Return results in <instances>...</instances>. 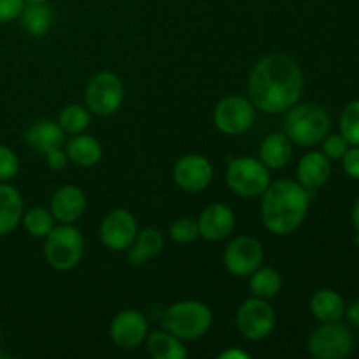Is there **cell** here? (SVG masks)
Masks as SVG:
<instances>
[{"instance_id":"6da1fadb","label":"cell","mask_w":359,"mask_h":359,"mask_svg":"<svg viewBox=\"0 0 359 359\" xmlns=\"http://www.w3.org/2000/svg\"><path fill=\"white\" fill-rule=\"evenodd\" d=\"M304 86L300 65L291 56L272 53L255 63L249 74L248 91L255 107L277 114L298 104Z\"/></svg>"},{"instance_id":"7a4b0ae2","label":"cell","mask_w":359,"mask_h":359,"mask_svg":"<svg viewBox=\"0 0 359 359\" xmlns=\"http://www.w3.org/2000/svg\"><path fill=\"white\" fill-rule=\"evenodd\" d=\"M309 200L311 195L298 181L280 179L270 182L262 200V217L266 230L276 235L297 231L307 217Z\"/></svg>"},{"instance_id":"3957f363","label":"cell","mask_w":359,"mask_h":359,"mask_svg":"<svg viewBox=\"0 0 359 359\" xmlns=\"http://www.w3.org/2000/svg\"><path fill=\"white\" fill-rule=\"evenodd\" d=\"M332 128L330 114L318 104H297L287 109L284 133L293 144L314 147L323 142Z\"/></svg>"},{"instance_id":"277c9868","label":"cell","mask_w":359,"mask_h":359,"mask_svg":"<svg viewBox=\"0 0 359 359\" xmlns=\"http://www.w3.org/2000/svg\"><path fill=\"white\" fill-rule=\"evenodd\" d=\"M161 325L177 339L196 340L209 332L212 325V312L202 302L184 300L170 305L165 311Z\"/></svg>"},{"instance_id":"5b68a950","label":"cell","mask_w":359,"mask_h":359,"mask_svg":"<svg viewBox=\"0 0 359 359\" xmlns=\"http://www.w3.org/2000/svg\"><path fill=\"white\" fill-rule=\"evenodd\" d=\"M84 241L81 231L72 224L55 226L46 237V262L56 270H72L83 259Z\"/></svg>"},{"instance_id":"8992f818","label":"cell","mask_w":359,"mask_h":359,"mask_svg":"<svg viewBox=\"0 0 359 359\" xmlns=\"http://www.w3.org/2000/svg\"><path fill=\"white\" fill-rule=\"evenodd\" d=\"M228 188L238 196L255 198L265 193L270 184L269 167L262 160L242 156L231 161L226 170Z\"/></svg>"},{"instance_id":"52a82bcc","label":"cell","mask_w":359,"mask_h":359,"mask_svg":"<svg viewBox=\"0 0 359 359\" xmlns=\"http://www.w3.org/2000/svg\"><path fill=\"white\" fill-rule=\"evenodd\" d=\"M307 346L318 359H344L354 351V335L342 321L323 323L311 333Z\"/></svg>"},{"instance_id":"ba28073f","label":"cell","mask_w":359,"mask_h":359,"mask_svg":"<svg viewBox=\"0 0 359 359\" xmlns=\"http://www.w3.org/2000/svg\"><path fill=\"white\" fill-rule=\"evenodd\" d=\"M125 98L123 81L112 72H98L86 88V105L97 116H111L121 107Z\"/></svg>"},{"instance_id":"9c48e42d","label":"cell","mask_w":359,"mask_h":359,"mask_svg":"<svg viewBox=\"0 0 359 359\" xmlns=\"http://www.w3.org/2000/svg\"><path fill=\"white\" fill-rule=\"evenodd\" d=\"M237 328L248 340H263L276 326V311L265 298H249L237 311Z\"/></svg>"},{"instance_id":"30bf717a","label":"cell","mask_w":359,"mask_h":359,"mask_svg":"<svg viewBox=\"0 0 359 359\" xmlns=\"http://www.w3.org/2000/svg\"><path fill=\"white\" fill-rule=\"evenodd\" d=\"M255 105L249 98L226 97L216 105L214 125L226 135H241L248 132L256 118Z\"/></svg>"},{"instance_id":"8fae6325","label":"cell","mask_w":359,"mask_h":359,"mask_svg":"<svg viewBox=\"0 0 359 359\" xmlns=\"http://www.w3.org/2000/svg\"><path fill=\"white\" fill-rule=\"evenodd\" d=\"M263 245L252 237H237L224 251V265L231 276L249 277L262 266Z\"/></svg>"},{"instance_id":"7c38bea8","label":"cell","mask_w":359,"mask_h":359,"mask_svg":"<svg viewBox=\"0 0 359 359\" xmlns=\"http://www.w3.org/2000/svg\"><path fill=\"white\" fill-rule=\"evenodd\" d=\"M139 233L137 219L132 212L116 209L104 217L100 226V241L111 251H126Z\"/></svg>"},{"instance_id":"4fadbf2b","label":"cell","mask_w":359,"mask_h":359,"mask_svg":"<svg viewBox=\"0 0 359 359\" xmlns=\"http://www.w3.org/2000/svg\"><path fill=\"white\" fill-rule=\"evenodd\" d=\"M111 339L121 349H135L147 339V319L142 312L123 311L111 323Z\"/></svg>"},{"instance_id":"5bb4252c","label":"cell","mask_w":359,"mask_h":359,"mask_svg":"<svg viewBox=\"0 0 359 359\" xmlns=\"http://www.w3.org/2000/svg\"><path fill=\"white\" fill-rule=\"evenodd\" d=\"M212 165L200 154H188L181 158L174 167V181L181 189L198 193L205 189L212 181Z\"/></svg>"},{"instance_id":"9a60e30c","label":"cell","mask_w":359,"mask_h":359,"mask_svg":"<svg viewBox=\"0 0 359 359\" xmlns=\"http://www.w3.org/2000/svg\"><path fill=\"white\" fill-rule=\"evenodd\" d=\"M198 235L209 242L226 238L235 228L233 210L223 203H212L198 217Z\"/></svg>"},{"instance_id":"2e32d148","label":"cell","mask_w":359,"mask_h":359,"mask_svg":"<svg viewBox=\"0 0 359 359\" xmlns=\"http://www.w3.org/2000/svg\"><path fill=\"white\" fill-rule=\"evenodd\" d=\"M332 175V163L325 153L311 151L300 160L297 168L298 182L307 189L309 193L323 188L330 181Z\"/></svg>"},{"instance_id":"e0dca14e","label":"cell","mask_w":359,"mask_h":359,"mask_svg":"<svg viewBox=\"0 0 359 359\" xmlns=\"http://www.w3.org/2000/svg\"><path fill=\"white\" fill-rule=\"evenodd\" d=\"M86 209V196L77 186H63L53 195L51 214L63 224H72L83 216Z\"/></svg>"},{"instance_id":"ac0fdd59","label":"cell","mask_w":359,"mask_h":359,"mask_svg":"<svg viewBox=\"0 0 359 359\" xmlns=\"http://www.w3.org/2000/svg\"><path fill=\"white\" fill-rule=\"evenodd\" d=\"M27 142L37 153L46 154L51 149L62 147L65 142V132L58 123H53L49 119H42L32 125L27 132Z\"/></svg>"},{"instance_id":"d6986e66","label":"cell","mask_w":359,"mask_h":359,"mask_svg":"<svg viewBox=\"0 0 359 359\" xmlns=\"http://www.w3.org/2000/svg\"><path fill=\"white\" fill-rule=\"evenodd\" d=\"M23 219V198L14 186L0 182V237L16 230Z\"/></svg>"},{"instance_id":"ffe728a7","label":"cell","mask_w":359,"mask_h":359,"mask_svg":"<svg viewBox=\"0 0 359 359\" xmlns=\"http://www.w3.org/2000/svg\"><path fill=\"white\" fill-rule=\"evenodd\" d=\"M165 241L163 235L156 230V228H146V230L139 231L135 241L128 248V262L130 265L140 266L156 255H160L163 249Z\"/></svg>"},{"instance_id":"44dd1931","label":"cell","mask_w":359,"mask_h":359,"mask_svg":"<svg viewBox=\"0 0 359 359\" xmlns=\"http://www.w3.org/2000/svg\"><path fill=\"white\" fill-rule=\"evenodd\" d=\"M311 312L319 323L342 321L346 316V302L333 290H321L312 297Z\"/></svg>"},{"instance_id":"7402d4cb","label":"cell","mask_w":359,"mask_h":359,"mask_svg":"<svg viewBox=\"0 0 359 359\" xmlns=\"http://www.w3.org/2000/svg\"><path fill=\"white\" fill-rule=\"evenodd\" d=\"M293 158V142L286 133H272L259 147V160L269 168H284Z\"/></svg>"},{"instance_id":"603a6c76","label":"cell","mask_w":359,"mask_h":359,"mask_svg":"<svg viewBox=\"0 0 359 359\" xmlns=\"http://www.w3.org/2000/svg\"><path fill=\"white\" fill-rule=\"evenodd\" d=\"M21 27L25 28V32L34 37H44L53 27V20H55V14H53L51 7L46 2L42 4H27L23 7L20 14Z\"/></svg>"},{"instance_id":"cb8c5ba5","label":"cell","mask_w":359,"mask_h":359,"mask_svg":"<svg viewBox=\"0 0 359 359\" xmlns=\"http://www.w3.org/2000/svg\"><path fill=\"white\" fill-rule=\"evenodd\" d=\"M67 156L77 167H93L102 158V146L97 139L77 133L67 144Z\"/></svg>"},{"instance_id":"d4e9b609","label":"cell","mask_w":359,"mask_h":359,"mask_svg":"<svg viewBox=\"0 0 359 359\" xmlns=\"http://www.w3.org/2000/svg\"><path fill=\"white\" fill-rule=\"evenodd\" d=\"M147 351L154 359H184L188 351L182 346V340L170 332H153L146 339Z\"/></svg>"},{"instance_id":"484cf974","label":"cell","mask_w":359,"mask_h":359,"mask_svg":"<svg viewBox=\"0 0 359 359\" xmlns=\"http://www.w3.org/2000/svg\"><path fill=\"white\" fill-rule=\"evenodd\" d=\"M280 286H283L280 273L270 266H265V269L259 266L256 272L251 273V280H249L251 293L258 298H265V300L276 297L280 291Z\"/></svg>"},{"instance_id":"4316f807","label":"cell","mask_w":359,"mask_h":359,"mask_svg":"<svg viewBox=\"0 0 359 359\" xmlns=\"http://www.w3.org/2000/svg\"><path fill=\"white\" fill-rule=\"evenodd\" d=\"M21 221L25 224V230L35 238H46L49 231L55 228V216L51 214V210H46L42 207L30 209L27 214H23Z\"/></svg>"},{"instance_id":"83f0119b","label":"cell","mask_w":359,"mask_h":359,"mask_svg":"<svg viewBox=\"0 0 359 359\" xmlns=\"http://www.w3.org/2000/svg\"><path fill=\"white\" fill-rule=\"evenodd\" d=\"M91 121L90 111L81 105L72 104L67 105L62 112H60L58 118V125L62 126L63 132L72 133V135H77V133H83L84 130L88 128Z\"/></svg>"},{"instance_id":"f1b7e54d","label":"cell","mask_w":359,"mask_h":359,"mask_svg":"<svg viewBox=\"0 0 359 359\" xmlns=\"http://www.w3.org/2000/svg\"><path fill=\"white\" fill-rule=\"evenodd\" d=\"M340 133L349 146H359V100L351 102L344 107L340 116Z\"/></svg>"},{"instance_id":"f546056e","label":"cell","mask_w":359,"mask_h":359,"mask_svg":"<svg viewBox=\"0 0 359 359\" xmlns=\"http://www.w3.org/2000/svg\"><path fill=\"white\" fill-rule=\"evenodd\" d=\"M170 237L172 241L179 242V244H189L198 237V224L189 217L177 219L170 226Z\"/></svg>"},{"instance_id":"4dcf8cb0","label":"cell","mask_w":359,"mask_h":359,"mask_svg":"<svg viewBox=\"0 0 359 359\" xmlns=\"http://www.w3.org/2000/svg\"><path fill=\"white\" fill-rule=\"evenodd\" d=\"M18 170H20V160L16 153L0 144V182H7L16 177Z\"/></svg>"},{"instance_id":"1f68e13d","label":"cell","mask_w":359,"mask_h":359,"mask_svg":"<svg viewBox=\"0 0 359 359\" xmlns=\"http://www.w3.org/2000/svg\"><path fill=\"white\" fill-rule=\"evenodd\" d=\"M349 149V142L344 139L342 133H333V135H326L323 139V153L330 158V160H340L344 153Z\"/></svg>"},{"instance_id":"d6a6232c","label":"cell","mask_w":359,"mask_h":359,"mask_svg":"<svg viewBox=\"0 0 359 359\" xmlns=\"http://www.w3.org/2000/svg\"><path fill=\"white\" fill-rule=\"evenodd\" d=\"M342 160V168L351 179H356L359 181V146H349V149L344 153Z\"/></svg>"},{"instance_id":"836d02e7","label":"cell","mask_w":359,"mask_h":359,"mask_svg":"<svg viewBox=\"0 0 359 359\" xmlns=\"http://www.w3.org/2000/svg\"><path fill=\"white\" fill-rule=\"evenodd\" d=\"M23 7L25 0H0V23H9L20 18Z\"/></svg>"},{"instance_id":"e575fe53","label":"cell","mask_w":359,"mask_h":359,"mask_svg":"<svg viewBox=\"0 0 359 359\" xmlns=\"http://www.w3.org/2000/svg\"><path fill=\"white\" fill-rule=\"evenodd\" d=\"M44 156L46 160H48L49 168H53V170H62V168H65L67 160H69V156H67L65 151H62V147L51 149L49 153H46Z\"/></svg>"},{"instance_id":"d590c367","label":"cell","mask_w":359,"mask_h":359,"mask_svg":"<svg viewBox=\"0 0 359 359\" xmlns=\"http://www.w3.org/2000/svg\"><path fill=\"white\" fill-rule=\"evenodd\" d=\"M346 316H347V321H349L351 325L359 328V298L346 309Z\"/></svg>"},{"instance_id":"8d00e7d4","label":"cell","mask_w":359,"mask_h":359,"mask_svg":"<svg viewBox=\"0 0 359 359\" xmlns=\"http://www.w3.org/2000/svg\"><path fill=\"white\" fill-rule=\"evenodd\" d=\"M353 224L359 235V198L356 200V203H354V207H353Z\"/></svg>"},{"instance_id":"74e56055","label":"cell","mask_w":359,"mask_h":359,"mask_svg":"<svg viewBox=\"0 0 359 359\" xmlns=\"http://www.w3.org/2000/svg\"><path fill=\"white\" fill-rule=\"evenodd\" d=\"M249 358L248 356V354H245V353H237V351H228V353H223V354H221V358Z\"/></svg>"},{"instance_id":"f35d334b","label":"cell","mask_w":359,"mask_h":359,"mask_svg":"<svg viewBox=\"0 0 359 359\" xmlns=\"http://www.w3.org/2000/svg\"><path fill=\"white\" fill-rule=\"evenodd\" d=\"M42 2H48V0H25V4H42Z\"/></svg>"}]
</instances>
